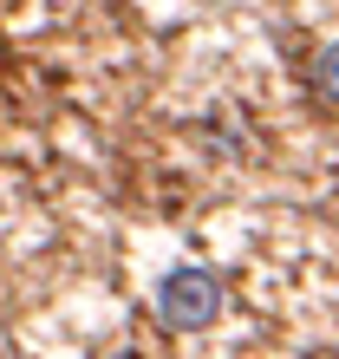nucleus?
Returning a JSON list of instances; mask_svg holds the SVG:
<instances>
[{
	"label": "nucleus",
	"instance_id": "obj_2",
	"mask_svg": "<svg viewBox=\"0 0 339 359\" xmlns=\"http://www.w3.org/2000/svg\"><path fill=\"white\" fill-rule=\"evenodd\" d=\"M313 92H320L326 104H339V46H326L320 59H313Z\"/></svg>",
	"mask_w": 339,
	"mask_h": 359
},
{
	"label": "nucleus",
	"instance_id": "obj_1",
	"mask_svg": "<svg viewBox=\"0 0 339 359\" xmlns=\"http://www.w3.org/2000/svg\"><path fill=\"white\" fill-rule=\"evenodd\" d=\"M222 313V281L209 268H170L157 281V320L177 333H202Z\"/></svg>",
	"mask_w": 339,
	"mask_h": 359
}]
</instances>
